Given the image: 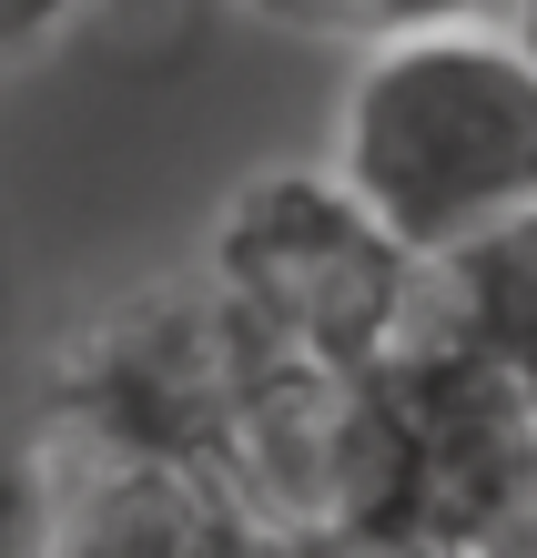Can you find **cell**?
I'll use <instances>...</instances> for the list:
<instances>
[{
    "mask_svg": "<svg viewBox=\"0 0 537 558\" xmlns=\"http://www.w3.org/2000/svg\"><path fill=\"white\" fill-rule=\"evenodd\" d=\"M11 498H21L30 548H72V558H233V548H274L264 508L244 498V477L223 457L122 447V437H91L72 416L30 426Z\"/></svg>",
    "mask_w": 537,
    "mask_h": 558,
    "instance_id": "cell-4",
    "label": "cell"
},
{
    "mask_svg": "<svg viewBox=\"0 0 537 558\" xmlns=\"http://www.w3.org/2000/svg\"><path fill=\"white\" fill-rule=\"evenodd\" d=\"M72 21H82V0H0V61L41 51L51 31H72Z\"/></svg>",
    "mask_w": 537,
    "mask_h": 558,
    "instance_id": "cell-7",
    "label": "cell"
},
{
    "mask_svg": "<svg viewBox=\"0 0 537 558\" xmlns=\"http://www.w3.org/2000/svg\"><path fill=\"white\" fill-rule=\"evenodd\" d=\"M345 183L426 265L537 214V51L508 11L365 31L334 102Z\"/></svg>",
    "mask_w": 537,
    "mask_h": 558,
    "instance_id": "cell-1",
    "label": "cell"
},
{
    "mask_svg": "<svg viewBox=\"0 0 537 558\" xmlns=\"http://www.w3.org/2000/svg\"><path fill=\"white\" fill-rule=\"evenodd\" d=\"M233 11H254L274 31H334V41H355V0H233Z\"/></svg>",
    "mask_w": 537,
    "mask_h": 558,
    "instance_id": "cell-8",
    "label": "cell"
},
{
    "mask_svg": "<svg viewBox=\"0 0 537 558\" xmlns=\"http://www.w3.org/2000/svg\"><path fill=\"white\" fill-rule=\"evenodd\" d=\"M274 345L254 336V315L204 275L193 254L183 275H152L91 305L51 355V407L41 416H72L91 437H122V447H183V457H223L233 447V416L254 407Z\"/></svg>",
    "mask_w": 537,
    "mask_h": 558,
    "instance_id": "cell-3",
    "label": "cell"
},
{
    "mask_svg": "<svg viewBox=\"0 0 537 558\" xmlns=\"http://www.w3.org/2000/svg\"><path fill=\"white\" fill-rule=\"evenodd\" d=\"M204 275L254 315L274 355L315 366H376L406 336L426 254L345 183V162H264L213 204Z\"/></svg>",
    "mask_w": 537,
    "mask_h": 558,
    "instance_id": "cell-2",
    "label": "cell"
},
{
    "mask_svg": "<svg viewBox=\"0 0 537 558\" xmlns=\"http://www.w3.org/2000/svg\"><path fill=\"white\" fill-rule=\"evenodd\" d=\"M406 325L466 345L477 366L508 376L517 397H537V214L497 223V234L456 244V254H436Z\"/></svg>",
    "mask_w": 537,
    "mask_h": 558,
    "instance_id": "cell-5",
    "label": "cell"
},
{
    "mask_svg": "<svg viewBox=\"0 0 537 558\" xmlns=\"http://www.w3.org/2000/svg\"><path fill=\"white\" fill-rule=\"evenodd\" d=\"M508 0H355V41L365 31H416V21H487Z\"/></svg>",
    "mask_w": 537,
    "mask_h": 558,
    "instance_id": "cell-6",
    "label": "cell"
},
{
    "mask_svg": "<svg viewBox=\"0 0 537 558\" xmlns=\"http://www.w3.org/2000/svg\"><path fill=\"white\" fill-rule=\"evenodd\" d=\"M508 21L527 31V51H537V0H508Z\"/></svg>",
    "mask_w": 537,
    "mask_h": 558,
    "instance_id": "cell-9",
    "label": "cell"
}]
</instances>
